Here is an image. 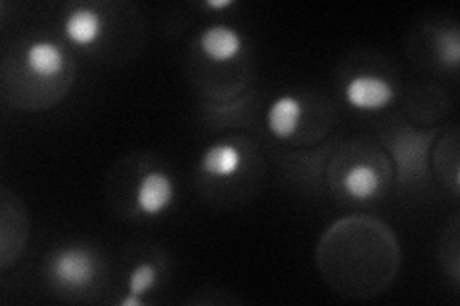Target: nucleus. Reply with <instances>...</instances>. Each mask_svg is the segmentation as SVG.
<instances>
[{"label":"nucleus","mask_w":460,"mask_h":306,"mask_svg":"<svg viewBox=\"0 0 460 306\" xmlns=\"http://www.w3.org/2000/svg\"><path fill=\"white\" fill-rule=\"evenodd\" d=\"M305 121L304 100L284 94L277 98L267 109V128L279 140H292L301 135V127Z\"/></svg>","instance_id":"obj_12"},{"label":"nucleus","mask_w":460,"mask_h":306,"mask_svg":"<svg viewBox=\"0 0 460 306\" xmlns=\"http://www.w3.org/2000/svg\"><path fill=\"white\" fill-rule=\"evenodd\" d=\"M29 238V223L22 201L4 188L3 214H0V267L10 268L22 257Z\"/></svg>","instance_id":"obj_7"},{"label":"nucleus","mask_w":460,"mask_h":306,"mask_svg":"<svg viewBox=\"0 0 460 306\" xmlns=\"http://www.w3.org/2000/svg\"><path fill=\"white\" fill-rule=\"evenodd\" d=\"M252 152L246 142L221 140L204 150L198 163L201 180H211L215 184H226L236 180L246 170Z\"/></svg>","instance_id":"obj_6"},{"label":"nucleus","mask_w":460,"mask_h":306,"mask_svg":"<svg viewBox=\"0 0 460 306\" xmlns=\"http://www.w3.org/2000/svg\"><path fill=\"white\" fill-rule=\"evenodd\" d=\"M234 4V0H208L206 6L215 8V10H221V8H230Z\"/></svg>","instance_id":"obj_16"},{"label":"nucleus","mask_w":460,"mask_h":306,"mask_svg":"<svg viewBox=\"0 0 460 306\" xmlns=\"http://www.w3.org/2000/svg\"><path fill=\"white\" fill-rule=\"evenodd\" d=\"M49 284L62 293H86L102 278V258L89 245H66L47 258Z\"/></svg>","instance_id":"obj_4"},{"label":"nucleus","mask_w":460,"mask_h":306,"mask_svg":"<svg viewBox=\"0 0 460 306\" xmlns=\"http://www.w3.org/2000/svg\"><path fill=\"white\" fill-rule=\"evenodd\" d=\"M177 189L165 170H148L144 172L135 188V205L138 213L146 216H160L165 213L172 201H175Z\"/></svg>","instance_id":"obj_10"},{"label":"nucleus","mask_w":460,"mask_h":306,"mask_svg":"<svg viewBox=\"0 0 460 306\" xmlns=\"http://www.w3.org/2000/svg\"><path fill=\"white\" fill-rule=\"evenodd\" d=\"M314 262L336 295L374 299L401 270V245L394 228L370 214H351L330 224L319 238Z\"/></svg>","instance_id":"obj_1"},{"label":"nucleus","mask_w":460,"mask_h":306,"mask_svg":"<svg viewBox=\"0 0 460 306\" xmlns=\"http://www.w3.org/2000/svg\"><path fill=\"white\" fill-rule=\"evenodd\" d=\"M434 167L436 172L447 184L453 194L458 196V130L453 128L451 135L441 138L434 150Z\"/></svg>","instance_id":"obj_13"},{"label":"nucleus","mask_w":460,"mask_h":306,"mask_svg":"<svg viewBox=\"0 0 460 306\" xmlns=\"http://www.w3.org/2000/svg\"><path fill=\"white\" fill-rule=\"evenodd\" d=\"M106 33L104 13L98 4H77L66 13L64 35L81 50H91Z\"/></svg>","instance_id":"obj_9"},{"label":"nucleus","mask_w":460,"mask_h":306,"mask_svg":"<svg viewBox=\"0 0 460 306\" xmlns=\"http://www.w3.org/2000/svg\"><path fill=\"white\" fill-rule=\"evenodd\" d=\"M198 50L199 56L209 64H233L243 52V37L234 27L225 23H213L199 33Z\"/></svg>","instance_id":"obj_11"},{"label":"nucleus","mask_w":460,"mask_h":306,"mask_svg":"<svg viewBox=\"0 0 460 306\" xmlns=\"http://www.w3.org/2000/svg\"><path fill=\"white\" fill-rule=\"evenodd\" d=\"M343 98L357 111L378 113L394 104L395 86L376 73H358L345 84Z\"/></svg>","instance_id":"obj_8"},{"label":"nucleus","mask_w":460,"mask_h":306,"mask_svg":"<svg viewBox=\"0 0 460 306\" xmlns=\"http://www.w3.org/2000/svg\"><path fill=\"white\" fill-rule=\"evenodd\" d=\"M75 79V64L60 42L33 39L4 69V96L23 111H42L60 101Z\"/></svg>","instance_id":"obj_2"},{"label":"nucleus","mask_w":460,"mask_h":306,"mask_svg":"<svg viewBox=\"0 0 460 306\" xmlns=\"http://www.w3.org/2000/svg\"><path fill=\"white\" fill-rule=\"evenodd\" d=\"M121 306H142V299L135 297V295H127L125 299L119 301Z\"/></svg>","instance_id":"obj_17"},{"label":"nucleus","mask_w":460,"mask_h":306,"mask_svg":"<svg viewBox=\"0 0 460 306\" xmlns=\"http://www.w3.org/2000/svg\"><path fill=\"white\" fill-rule=\"evenodd\" d=\"M328 186L336 197L353 203L380 199L394 177V167L378 145L355 140L330 153Z\"/></svg>","instance_id":"obj_3"},{"label":"nucleus","mask_w":460,"mask_h":306,"mask_svg":"<svg viewBox=\"0 0 460 306\" xmlns=\"http://www.w3.org/2000/svg\"><path fill=\"white\" fill-rule=\"evenodd\" d=\"M436 60L443 69L456 71L460 66V33L456 25H443L434 33Z\"/></svg>","instance_id":"obj_14"},{"label":"nucleus","mask_w":460,"mask_h":306,"mask_svg":"<svg viewBox=\"0 0 460 306\" xmlns=\"http://www.w3.org/2000/svg\"><path fill=\"white\" fill-rule=\"evenodd\" d=\"M438 133V128L416 130L411 127H401L395 128L390 136H385L384 148L390 152V162L399 184L414 186L428 179L429 152Z\"/></svg>","instance_id":"obj_5"},{"label":"nucleus","mask_w":460,"mask_h":306,"mask_svg":"<svg viewBox=\"0 0 460 306\" xmlns=\"http://www.w3.org/2000/svg\"><path fill=\"white\" fill-rule=\"evenodd\" d=\"M160 282V268H157L155 262H138V265L128 274V282H127V289L128 295L135 297H144L148 295L150 291Z\"/></svg>","instance_id":"obj_15"}]
</instances>
